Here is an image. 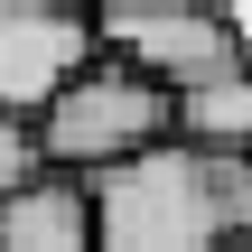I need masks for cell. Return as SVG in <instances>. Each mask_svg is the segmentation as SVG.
Instances as JSON below:
<instances>
[{
	"mask_svg": "<svg viewBox=\"0 0 252 252\" xmlns=\"http://www.w3.org/2000/svg\"><path fill=\"white\" fill-rule=\"evenodd\" d=\"M75 9H94V0H75Z\"/></svg>",
	"mask_w": 252,
	"mask_h": 252,
	"instance_id": "cell-9",
	"label": "cell"
},
{
	"mask_svg": "<svg viewBox=\"0 0 252 252\" xmlns=\"http://www.w3.org/2000/svg\"><path fill=\"white\" fill-rule=\"evenodd\" d=\"M224 252H252V234H234V243H224Z\"/></svg>",
	"mask_w": 252,
	"mask_h": 252,
	"instance_id": "cell-8",
	"label": "cell"
},
{
	"mask_svg": "<svg viewBox=\"0 0 252 252\" xmlns=\"http://www.w3.org/2000/svg\"><path fill=\"white\" fill-rule=\"evenodd\" d=\"M178 131V94L168 84H150L140 65H122V56H103L94 47V65H75L56 94H47V112H37V150H47V168H112V159H131V150H150V140H168Z\"/></svg>",
	"mask_w": 252,
	"mask_h": 252,
	"instance_id": "cell-2",
	"label": "cell"
},
{
	"mask_svg": "<svg viewBox=\"0 0 252 252\" xmlns=\"http://www.w3.org/2000/svg\"><path fill=\"white\" fill-rule=\"evenodd\" d=\"M178 140L252 159V56L224 65V75H206V84H178Z\"/></svg>",
	"mask_w": 252,
	"mask_h": 252,
	"instance_id": "cell-6",
	"label": "cell"
},
{
	"mask_svg": "<svg viewBox=\"0 0 252 252\" xmlns=\"http://www.w3.org/2000/svg\"><path fill=\"white\" fill-rule=\"evenodd\" d=\"M37 168H47V150H37V122H28V112H0V196H9V187H28Z\"/></svg>",
	"mask_w": 252,
	"mask_h": 252,
	"instance_id": "cell-7",
	"label": "cell"
},
{
	"mask_svg": "<svg viewBox=\"0 0 252 252\" xmlns=\"http://www.w3.org/2000/svg\"><path fill=\"white\" fill-rule=\"evenodd\" d=\"M94 47L140 65L150 84H206L224 65H243L252 37L224 0H94Z\"/></svg>",
	"mask_w": 252,
	"mask_h": 252,
	"instance_id": "cell-3",
	"label": "cell"
},
{
	"mask_svg": "<svg viewBox=\"0 0 252 252\" xmlns=\"http://www.w3.org/2000/svg\"><path fill=\"white\" fill-rule=\"evenodd\" d=\"M94 65V9L75 0H0V112H47V94Z\"/></svg>",
	"mask_w": 252,
	"mask_h": 252,
	"instance_id": "cell-4",
	"label": "cell"
},
{
	"mask_svg": "<svg viewBox=\"0 0 252 252\" xmlns=\"http://www.w3.org/2000/svg\"><path fill=\"white\" fill-rule=\"evenodd\" d=\"M0 252H94V178L37 168L28 187H9L0 196Z\"/></svg>",
	"mask_w": 252,
	"mask_h": 252,
	"instance_id": "cell-5",
	"label": "cell"
},
{
	"mask_svg": "<svg viewBox=\"0 0 252 252\" xmlns=\"http://www.w3.org/2000/svg\"><path fill=\"white\" fill-rule=\"evenodd\" d=\"M252 234V159L150 140L112 168H94V252H224Z\"/></svg>",
	"mask_w": 252,
	"mask_h": 252,
	"instance_id": "cell-1",
	"label": "cell"
}]
</instances>
